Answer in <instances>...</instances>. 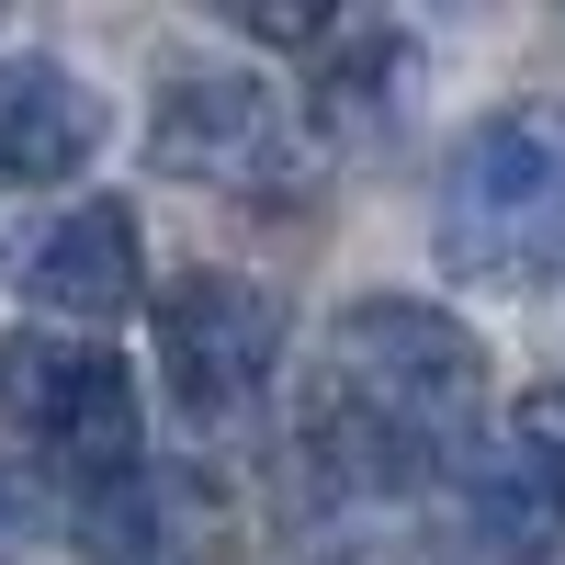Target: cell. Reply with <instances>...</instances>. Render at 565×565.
<instances>
[{"instance_id":"1","label":"cell","mask_w":565,"mask_h":565,"mask_svg":"<svg viewBox=\"0 0 565 565\" xmlns=\"http://www.w3.org/2000/svg\"><path fill=\"white\" fill-rule=\"evenodd\" d=\"M487 418V351L476 328L430 295H362L328 328V407L306 418L317 463L351 498H396L430 463L476 452Z\"/></svg>"},{"instance_id":"2","label":"cell","mask_w":565,"mask_h":565,"mask_svg":"<svg viewBox=\"0 0 565 565\" xmlns=\"http://www.w3.org/2000/svg\"><path fill=\"white\" fill-rule=\"evenodd\" d=\"M430 238H441V271L487 282V295H532L565 271V90L498 103L487 125L452 136Z\"/></svg>"},{"instance_id":"3","label":"cell","mask_w":565,"mask_h":565,"mask_svg":"<svg viewBox=\"0 0 565 565\" xmlns=\"http://www.w3.org/2000/svg\"><path fill=\"white\" fill-rule=\"evenodd\" d=\"M0 430H23L34 452H57L79 487H125L136 452H148V407H136V373L103 340H68V328H12L0 340Z\"/></svg>"},{"instance_id":"4","label":"cell","mask_w":565,"mask_h":565,"mask_svg":"<svg viewBox=\"0 0 565 565\" xmlns=\"http://www.w3.org/2000/svg\"><path fill=\"white\" fill-rule=\"evenodd\" d=\"M159 362H170V396L204 418H238L260 385H271V362H282V295L249 271H193V282H170L159 295Z\"/></svg>"},{"instance_id":"5","label":"cell","mask_w":565,"mask_h":565,"mask_svg":"<svg viewBox=\"0 0 565 565\" xmlns=\"http://www.w3.org/2000/svg\"><path fill=\"white\" fill-rule=\"evenodd\" d=\"M148 159L170 181H204V193H249V181H271L282 159H295V136H282V103L260 79H170L159 114H148Z\"/></svg>"},{"instance_id":"6","label":"cell","mask_w":565,"mask_h":565,"mask_svg":"<svg viewBox=\"0 0 565 565\" xmlns=\"http://www.w3.org/2000/svg\"><path fill=\"white\" fill-rule=\"evenodd\" d=\"M103 136L114 114L68 57H0V181H79Z\"/></svg>"},{"instance_id":"7","label":"cell","mask_w":565,"mask_h":565,"mask_svg":"<svg viewBox=\"0 0 565 565\" xmlns=\"http://www.w3.org/2000/svg\"><path fill=\"white\" fill-rule=\"evenodd\" d=\"M136 282H148L136 204H68V215L23 249V295H34L45 317H79V328L125 317V306H136Z\"/></svg>"},{"instance_id":"8","label":"cell","mask_w":565,"mask_h":565,"mask_svg":"<svg viewBox=\"0 0 565 565\" xmlns=\"http://www.w3.org/2000/svg\"><path fill=\"white\" fill-rule=\"evenodd\" d=\"M407 79H418V57H407V34H385V23H362V34H328L317 45V125H340V136H373L396 103H407Z\"/></svg>"},{"instance_id":"9","label":"cell","mask_w":565,"mask_h":565,"mask_svg":"<svg viewBox=\"0 0 565 565\" xmlns=\"http://www.w3.org/2000/svg\"><path fill=\"white\" fill-rule=\"evenodd\" d=\"M23 509H34V487L12 476V463H0V532H23Z\"/></svg>"}]
</instances>
